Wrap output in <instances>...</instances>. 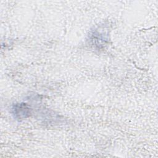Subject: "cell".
<instances>
[{
  "mask_svg": "<svg viewBox=\"0 0 158 158\" xmlns=\"http://www.w3.org/2000/svg\"><path fill=\"white\" fill-rule=\"evenodd\" d=\"M12 113L15 118L20 120L28 117L30 114V110L25 103H18L12 106Z\"/></svg>",
  "mask_w": 158,
  "mask_h": 158,
  "instance_id": "6da1fadb",
  "label": "cell"
}]
</instances>
